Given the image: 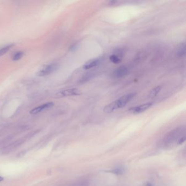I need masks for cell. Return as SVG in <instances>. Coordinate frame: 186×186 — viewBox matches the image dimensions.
<instances>
[{
	"instance_id": "obj_13",
	"label": "cell",
	"mask_w": 186,
	"mask_h": 186,
	"mask_svg": "<svg viewBox=\"0 0 186 186\" xmlns=\"http://www.w3.org/2000/svg\"><path fill=\"white\" fill-rule=\"evenodd\" d=\"M24 52H17L13 56V60L14 61H18L23 57L24 56Z\"/></svg>"
},
{
	"instance_id": "obj_7",
	"label": "cell",
	"mask_w": 186,
	"mask_h": 186,
	"mask_svg": "<svg viewBox=\"0 0 186 186\" xmlns=\"http://www.w3.org/2000/svg\"><path fill=\"white\" fill-rule=\"evenodd\" d=\"M100 62V60L98 59H94L90 60L89 61L86 62L84 65L83 68L84 69H90L93 68L97 66H98Z\"/></svg>"
},
{
	"instance_id": "obj_1",
	"label": "cell",
	"mask_w": 186,
	"mask_h": 186,
	"mask_svg": "<svg viewBox=\"0 0 186 186\" xmlns=\"http://www.w3.org/2000/svg\"><path fill=\"white\" fill-rule=\"evenodd\" d=\"M57 68V64H52L45 65L39 70L36 73V76H45L49 75L56 71Z\"/></svg>"
},
{
	"instance_id": "obj_9",
	"label": "cell",
	"mask_w": 186,
	"mask_h": 186,
	"mask_svg": "<svg viewBox=\"0 0 186 186\" xmlns=\"http://www.w3.org/2000/svg\"><path fill=\"white\" fill-rule=\"evenodd\" d=\"M177 56L179 57H183L186 54V45L184 43H181V44L179 46L177 50Z\"/></svg>"
},
{
	"instance_id": "obj_16",
	"label": "cell",
	"mask_w": 186,
	"mask_h": 186,
	"mask_svg": "<svg viewBox=\"0 0 186 186\" xmlns=\"http://www.w3.org/2000/svg\"><path fill=\"white\" fill-rule=\"evenodd\" d=\"M3 180V177L2 176H0V182L2 181Z\"/></svg>"
},
{
	"instance_id": "obj_3",
	"label": "cell",
	"mask_w": 186,
	"mask_h": 186,
	"mask_svg": "<svg viewBox=\"0 0 186 186\" xmlns=\"http://www.w3.org/2000/svg\"><path fill=\"white\" fill-rule=\"evenodd\" d=\"M153 105L152 103H147L141 104L139 106H134L129 109V112L133 114H138L142 113L145 111L147 110L148 109L150 108Z\"/></svg>"
},
{
	"instance_id": "obj_8",
	"label": "cell",
	"mask_w": 186,
	"mask_h": 186,
	"mask_svg": "<svg viewBox=\"0 0 186 186\" xmlns=\"http://www.w3.org/2000/svg\"><path fill=\"white\" fill-rule=\"evenodd\" d=\"M122 56V55L121 54H118V52L117 54L111 55L109 57V60L111 62L114 64H118L121 62V57Z\"/></svg>"
},
{
	"instance_id": "obj_2",
	"label": "cell",
	"mask_w": 186,
	"mask_h": 186,
	"mask_svg": "<svg viewBox=\"0 0 186 186\" xmlns=\"http://www.w3.org/2000/svg\"><path fill=\"white\" fill-rule=\"evenodd\" d=\"M81 94V91L78 89H70L67 90H63L57 92L55 94V97L57 98H64L66 97L74 96H79Z\"/></svg>"
},
{
	"instance_id": "obj_6",
	"label": "cell",
	"mask_w": 186,
	"mask_h": 186,
	"mask_svg": "<svg viewBox=\"0 0 186 186\" xmlns=\"http://www.w3.org/2000/svg\"><path fill=\"white\" fill-rule=\"evenodd\" d=\"M54 103L52 102H49V103H47L42 104L40 106H37L35 108H33L32 110L30 111V114H37L39 113L42 112V111L47 109L50 108L52 106H54Z\"/></svg>"
},
{
	"instance_id": "obj_12",
	"label": "cell",
	"mask_w": 186,
	"mask_h": 186,
	"mask_svg": "<svg viewBox=\"0 0 186 186\" xmlns=\"http://www.w3.org/2000/svg\"><path fill=\"white\" fill-rule=\"evenodd\" d=\"M13 45H14L13 44H10V45H6L4 47L2 48L1 49H0V57L6 54L7 52L11 49V48L13 47Z\"/></svg>"
},
{
	"instance_id": "obj_5",
	"label": "cell",
	"mask_w": 186,
	"mask_h": 186,
	"mask_svg": "<svg viewBox=\"0 0 186 186\" xmlns=\"http://www.w3.org/2000/svg\"><path fill=\"white\" fill-rule=\"evenodd\" d=\"M128 72V69L126 66H120L114 71L113 72V76L115 78H122L127 74Z\"/></svg>"
},
{
	"instance_id": "obj_4",
	"label": "cell",
	"mask_w": 186,
	"mask_h": 186,
	"mask_svg": "<svg viewBox=\"0 0 186 186\" xmlns=\"http://www.w3.org/2000/svg\"><path fill=\"white\" fill-rule=\"evenodd\" d=\"M136 93H130L128 94H125L124 96L120 97L119 99H118L119 102L120 103L121 108H123L125 107L131 100H132L135 96H136Z\"/></svg>"
},
{
	"instance_id": "obj_11",
	"label": "cell",
	"mask_w": 186,
	"mask_h": 186,
	"mask_svg": "<svg viewBox=\"0 0 186 186\" xmlns=\"http://www.w3.org/2000/svg\"><path fill=\"white\" fill-rule=\"evenodd\" d=\"M107 172L112 173L116 175H121L125 172V170L123 167H116L114 169L110 170L109 171H108Z\"/></svg>"
},
{
	"instance_id": "obj_10",
	"label": "cell",
	"mask_w": 186,
	"mask_h": 186,
	"mask_svg": "<svg viewBox=\"0 0 186 186\" xmlns=\"http://www.w3.org/2000/svg\"><path fill=\"white\" fill-rule=\"evenodd\" d=\"M162 86H160V85L153 88V89L150 92L149 97L150 98H155L159 93V92L162 90Z\"/></svg>"
},
{
	"instance_id": "obj_14",
	"label": "cell",
	"mask_w": 186,
	"mask_h": 186,
	"mask_svg": "<svg viewBox=\"0 0 186 186\" xmlns=\"http://www.w3.org/2000/svg\"><path fill=\"white\" fill-rule=\"evenodd\" d=\"M186 140V137L184 136V137H182L180 139H179V140L178 141V144L179 145H181L182 144H183L184 142Z\"/></svg>"
},
{
	"instance_id": "obj_15",
	"label": "cell",
	"mask_w": 186,
	"mask_h": 186,
	"mask_svg": "<svg viewBox=\"0 0 186 186\" xmlns=\"http://www.w3.org/2000/svg\"><path fill=\"white\" fill-rule=\"evenodd\" d=\"M146 186H153V185L152 184H150V183H147V184H146Z\"/></svg>"
}]
</instances>
